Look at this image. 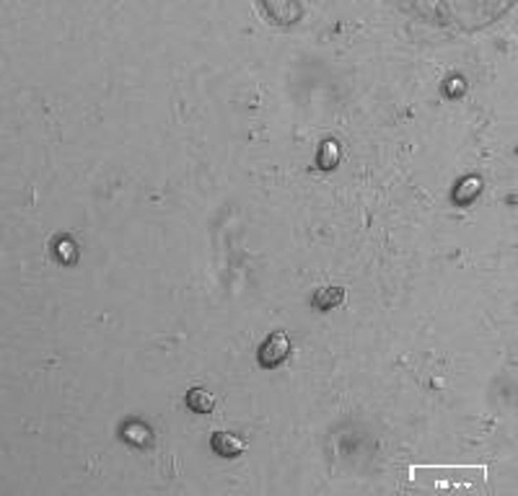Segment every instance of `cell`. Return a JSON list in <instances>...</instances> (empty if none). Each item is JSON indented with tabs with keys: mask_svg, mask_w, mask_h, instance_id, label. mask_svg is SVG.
<instances>
[{
	"mask_svg": "<svg viewBox=\"0 0 518 496\" xmlns=\"http://www.w3.org/2000/svg\"><path fill=\"white\" fill-rule=\"evenodd\" d=\"M288 354H291V338H288V334L285 331H272L270 336L262 341L257 359L265 369H275L280 362H285Z\"/></svg>",
	"mask_w": 518,
	"mask_h": 496,
	"instance_id": "obj_1",
	"label": "cell"
},
{
	"mask_svg": "<svg viewBox=\"0 0 518 496\" xmlns=\"http://www.w3.org/2000/svg\"><path fill=\"white\" fill-rule=\"evenodd\" d=\"M119 434H122V440L127 444H132V447H148V444L153 442V429L145 422H141V419L125 422L122 429H119Z\"/></svg>",
	"mask_w": 518,
	"mask_h": 496,
	"instance_id": "obj_2",
	"label": "cell"
},
{
	"mask_svg": "<svg viewBox=\"0 0 518 496\" xmlns=\"http://www.w3.org/2000/svg\"><path fill=\"white\" fill-rule=\"evenodd\" d=\"M210 447L220 457H238L244 453V440L234 432H216L210 437Z\"/></svg>",
	"mask_w": 518,
	"mask_h": 496,
	"instance_id": "obj_3",
	"label": "cell"
},
{
	"mask_svg": "<svg viewBox=\"0 0 518 496\" xmlns=\"http://www.w3.org/2000/svg\"><path fill=\"white\" fill-rule=\"evenodd\" d=\"M345 303V290L342 287H324V290H316L311 297V305L316 310H332V308L342 305Z\"/></svg>",
	"mask_w": 518,
	"mask_h": 496,
	"instance_id": "obj_4",
	"label": "cell"
},
{
	"mask_svg": "<svg viewBox=\"0 0 518 496\" xmlns=\"http://www.w3.org/2000/svg\"><path fill=\"white\" fill-rule=\"evenodd\" d=\"M187 406H189V411H194V413H210L213 406H216V398H213V393H207L205 388H192V391L187 393Z\"/></svg>",
	"mask_w": 518,
	"mask_h": 496,
	"instance_id": "obj_5",
	"label": "cell"
},
{
	"mask_svg": "<svg viewBox=\"0 0 518 496\" xmlns=\"http://www.w3.org/2000/svg\"><path fill=\"white\" fill-rule=\"evenodd\" d=\"M479 179H464L459 181V186H456V191H453V202L456 204H464V202L475 200L477 194H479Z\"/></svg>",
	"mask_w": 518,
	"mask_h": 496,
	"instance_id": "obj_6",
	"label": "cell"
},
{
	"mask_svg": "<svg viewBox=\"0 0 518 496\" xmlns=\"http://www.w3.org/2000/svg\"><path fill=\"white\" fill-rule=\"evenodd\" d=\"M337 163H340V145H337L335 140H327L322 145V150H319V169H335Z\"/></svg>",
	"mask_w": 518,
	"mask_h": 496,
	"instance_id": "obj_7",
	"label": "cell"
},
{
	"mask_svg": "<svg viewBox=\"0 0 518 496\" xmlns=\"http://www.w3.org/2000/svg\"><path fill=\"white\" fill-rule=\"evenodd\" d=\"M70 248H76L70 241H63L60 246H57V254L63 256V261L65 264H70V261H76V254H70Z\"/></svg>",
	"mask_w": 518,
	"mask_h": 496,
	"instance_id": "obj_8",
	"label": "cell"
},
{
	"mask_svg": "<svg viewBox=\"0 0 518 496\" xmlns=\"http://www.w3.org/2000/svg\"><path fill=\"white\" fill-rule=\"evenodd\" d=\"M464 88H466V83L462 80V78H451V80L446 83V94H448V96H459L462 91H464Z\"/></svg>",
	"mask_w": 518,
	"mask_h": 496,
	"instance_id": "obj_9",
	"label": "cell"
}]
</instances>
